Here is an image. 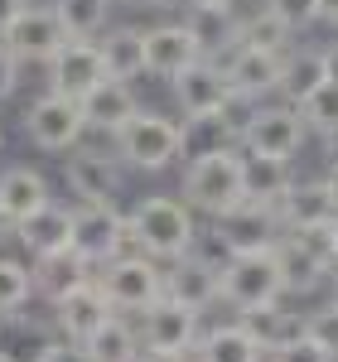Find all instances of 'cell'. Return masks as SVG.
Masks as SVG:
<instances>
[{"label":"cell","mask_w":338,"mask_h":362,"mask_svg":"<svg viewBox=\"0 0 338 362\" xmlns=\"http://www.w3.org/2000/svg\"><path fill=\"white\" fill-rule=\"evenodd\" d=\"M305 334H310L324 353H334V362H338V305L310 309V314H305Z\"/></svg>","instance_id":"35"},{"label":"cell","mask_w":338,"mask_h":362,"mask_svg":"<svg viewBox=\"0 0 338 362\" xmlns=\"http://www.w3.org/2000/svg\"><path fill=\"white\" fill-rule=\"evenodd\" d=\"M141 112V97H136V83H121V78H107V83H97L92 92L83 97V116L87 126H97V131H121L131 116Z\"/></svg>","instance_id":"23"},{"label":"cell","mask_w":338,"mask_h":362,"mask_svg":"<svg viewBox=\"0 0 338 362\" xmlns=\"http://www.w3.org/2000/svg\"><path fill=\"white\" fill-rule=\"evenodd\" d=\"M184 25L198 39V54L223 63L237 44H242V20L232 5H208V10H184Z\"/></svg>","instance_id":"19"},{"label":"cell","mask_w":338,"mask_h":362,"mask_svg":"<svg viewBox=\"0 0 338 362\" xmlns=\"http://www.w3.org/2000/svg\"><path fill=\"white\" fill-rule=\"evenodd\" d=\"M49 309H54V334L68 338V343H87V338H92L116 314L112 300L102 295V285H97V280L73 285V290H68L63 300H54Z\"/></svg>","instance_id":"14"},{"label":"cell","mask_w":338,"mask_h":362,"mask_svg":"<svg viewBox=\"0 0 338 362\" xmlns=\"http://www.w3.org/2000/svg\"><path fill=\"white\" fill-rule=\"evenodd\" d=\"M0 362H15V358H10V353H0Z\"/></svg>","instance_id":"51"},{"label":"cell","mask_w":338,"mask_h":362,"mask_svg":"<svg viewBox=\"0 0 338 362\" xmlns=\"http://www.w3.org/2000/svg\"><path fill=\"white\" fill-rule=\"evenodd\" d=\"M116 160L136 174H165L184 160V121L165 112H136L116 131Z\"/></svg>","instance_id":"2"},{"label":"cell","mask_w":338,"mask_h":362,"mask_svg":"<svg viewBox=\"0 0 338 362\" xmlns=\"http://www.w3.org/2000/svg\"><path fill=\"white\" fill-rule=\"evenodd\" d=\"M169 87H174V107L184 121H208V116H227L232 107H242L227 87L223 63H213V58H198L194 68L169 78Z\"/></svg>","instance_id":"8"},{"label":"cell","mask_w":338,"mask_h":362,"mask_svg":"<svg viewBox=\"0 0 338 362\" xmlns=\"http://www.w3.org/2000/svg\"><path fill=\"white\" fill-rule=\"evenodd\" d=\"M126 218H131L136 237H141V251H145V256H155V261H174V256H184L189 242H194V232H198L194 208H189L184 198H169V194L136 198Z\"/></svg>","instance_id":"4"},{"label":"cell","mask_w":338,"mask_h":362,"mask_svg":"<svg viewBox=\"0 0 338 362\" xmlns=\"http://www.w3.org/2000/svg\"><path fill=\"white\" fill-rule=\"evenodd\" d=\"M92 280L102 285V295L112 300L116 314H141L165 295V261L131 251V256H107L102 266H92Z\"/></svg>","instance_id":"5"},{"label":"cell","mask_w":338,"mask_h":362,"mask_svg":"<svg viewBox=\"0 0 338 362\" xmlns=\"http://www.w3.org/2000/svg\"><path fill=\"white\" fill-rule=\"evenodd\" d=\"M136 362H189V353H160V348H141Z\"/></svg>","instance_id":"40"},{"label":"cell","mask_w":338,"mask_h":362,"mask_svg":"<svg viewBox=\"0 0 338 362\" xmlns=\"http://www.w3.org/2000/svg\"><path fill=\"white\" fill-rule=\"evenodd\" d=\"M218 305L237 309H261V305H276L285 300V285H281V266H276V242L271 247H237L227 256V266L218 271Z\"/></svg>","instance_id":"3"},{"label":"cell","mask_w":338,"mask_h":362,"mask_svg":"<svg viewBox=\"0 0 338 362\" xmlns=\"http://www.w3.org/2000/svg\"><path fill=\"white\" fill-rule=\"evenodd\" d=\"M165 295L169 300H184V305H194V309H208L218 305L223 295H218V271L213 266H203L198 256H174V261H165Z\"/></svg>","instance_id":"20"},{"label":"cell","mask_w":338,"mask_h":362,"mask_svg":"<svg viewBox=\"0 0 338 362\" xmlns=\"http://www.w3.org/2000/svg\"><path fill=\"white\" fill-rule=\"evenodd\" d=\"M34 300H44V305H54V300H63L73 285H83V280H92V261H83L78 251H54V256H34Z\"/></svg>","instance_id":"24"},{"label":"cell","mask_w":338,"mask_h":362,"mask_svg":"<svg viewBox=\"0 0 338 362\" xmlns=\"http://www.w3.org/2000/svg\"><path fill=\"white\" fill-rule=\"evenodd\" d=\"M136 329H141V348H160V353H194L198 334H203V309L160 295L150 309L136 314Z\"/></svg>","instance_id":"9"},{"label":"cell","mask_w":338,"mask_h":362,"mask_svg":"<svg viewBox=\"0 0 338 362\" xmlns=\"http://www.w3.org/2000/svg\"><path fill=\"white\" fill-rule=\"evenodd\" d=\"M281 58H285V54L256 49V44H237V49L223 58V73H227V87H232V97H237L242 107H252V102H266V97H276Z\"/></svg>","instance_id":"13"},{"label":"cell","mask_w":338,"mask_h":362,"mask_svg":"<svg viewBox=\"0 0 338 362\" xmlns=\"http://www.w3.org/2000/svg\"><path fill=\"white\" fill-rule=\"evenodd\" d=\"M198 39L189 34L184 20H165V25H150L145 29V73L155 78H179L184 68L198 63Z\"/></svg>","instance_id":"16"},{"label":"cell","mask_w":338,"mask_h":362,"mask_svg":"<svg viewBox=\"0 0 338 362\" xmlns=\"http://www.w3.org/2000/svg\"><path fill=\"white\" fill-rule=\"evenodd\" d=\"M63 184L78 203H121L126 194V165L116 155H92V150H68L63 155Z\"/></svg>","instance_id":"11"},{"label":"cell","mask_w":338,"mask_h":362,"mask_svg":"<svg viewBox=\"0 0 338 362\" xmlns=\"http://www.w3.org/2000/svg\"><path fill=\"white\" fill-rule=\"evenodd\" d=\"M34 362H92V353H87L83 343H68V338H54V343H49V348H44V353H39Z\"/></svg>","instance_id":"38"},{"label":"cell","mask_w":338,"mask_h":362,"mask_svg":"<svg viewBox=\"0 0 338 362\" xmlns=\"http://www.w3.org/2000/svg\"><path fill=\"white\" fill-rule=\"evenodd\" d=\"M121 223H126L121 203H78L73 208V251L92 266H102L107 256H116Z\"/></svg>","instance_id":"15"},{"label":"cell","mask_w":338,"mask_h":362,"mask_svg":"<svg viewBox=\"0 0 338 362\" xmlns=\"http://www.w3.org/2000/svg\"><path fill=\"white\" fill-rule=\"evenodd\" d=\"M300 116H305L310 136L334 131V126H338V83H324L314 97H305V102H300Z\"/></svg>","instance_id":"33"},{"label":"cell","mask_w":338,"mask_h":362,"mask_svg":"<svg viewBox=\"0 0 338 362\" xmlns=\"http://www.w3.org/2000/svg\"><path fill=\"white\" fill-rule=\"evenodd\" d=\"M97 49L107 63V78L136 83L145 73V29L141 25H107L97 34Z\"/></svg>","instance_id":"25"},{"label":"cell","mask_w":338,"mask_h":362,"mask_svg":"<svg viewBox=\"0 0 338 362\" xmlns=\"http://www.w3.org/2000/svg\"><path fill=\"white\" fill-rule=\"evenodd\" d=\"M136 5H150V10H174V5H184V0H136Z\"/></svg>","instance_id":"43"},{"label":"cell","mask_w":338,"mask_h":362,"mask_svg":"<svg viewBox=\"0 0 338 362\" xmlns=\"http://www.w3.org/2000/svg\"><path fill=\"white\" fill-rule=\"evenodd\" d=\"M5 319H10V314H0V334H5Z\"/></svg>","instance_id":"50"},{"label":"cell","mask_w":338,"mask_h":362,"mask_svg":"<svg viewBox=\"0 0 338 362\" xmlns=\"http://www.w3.org/2000/svg\"><path fill=\"white\" fill-rule=\"evenodd\" d=\"M319 54H324V73H329V83H338V39H329Z\"/></svg>","instance_id":"39"},{"label":"cell","mask_w":338,"mask_h":362,"mask_svg":"<svg viewBox=\"0 0 338 362\" xmlns=\"http://www.w3.org/2000/svg\"><path fill=\"white\" fill-rule=\"evenodd\" d=\"M0 39H5V49L20 58V63H39V68H44V63L68 44V29L58 25L54 5H25Z\"/></svg>","instance_id":"12"},{"label":"cell","mask_w":338,"mask_h":362,"mask_svg":"<svg viewBox=\"0 0 338 362\" xmlns=\"http://www.w3.org/2000/svg\"><path fill=\"white\" fill-rule=\"evenodd\" d=\"M97 83H107V63H102L97 39H68V44L44 63V92H58V97L83 102Z\"/></svg>","instance_id":"10"},{"label":"cell","mask_w":338,"mask_h":362,"mask_svg":"<svg viewBox=\"0 0 338 362\" xmlns=\"http://www.w3.org/2000/svg\"><path fill=\"white\" fill-rule=\"evenodd\" d=\"M189 358L194 362H266V348L252 338V329L242 319H232V324H208Z\"/></svg>","instance_id":"21"},{"label":"cell","mask_w":338,"mask_h":362,"mask_svg":"<svg viewBox=\"0 0 338 362\" xmlns=\"http://www.w3.org/2000/svg\"><path fill=\"white\" fill-rule=\"evenodd\" d=\"M68 39H97L112 25V0H49Z\"/></svg>","instance_id":"31"},{"label":"cell","mask_w":338,"mask_h":362,"mask_svg":"<svg viewBox=\"0 0 338 362\" xmlns=\"http://www.w3.org/2000/svg\"><path fill=\"white\" fill-rule=\"evenodd\" d=\"M0 237H10V218L5 213H0Z\"/></svg>","instance_id":"47"},{"label":"cell","mask_w":338,"mask_h":362,"mask_svg":"<svg viewBox=\"0 0 338 362\" xmlns=\"http://www.w3.org/2000/svg\"><path fill=\"white\" fill-rule=\"evenodd\" d=\"M319 150H324V160H329V165H338V126L319 136Z\"/></svg>","instance_id":"42"},{"label":"cell","mask_w":338,"mask_h":362,"mask_svg":"<svg viewBox=\"0 0 338 362\" xmlns=\"http://www.w3.org/2000/svg\"><path fill=\"white\" fill-rule=\"evenodd\" d=\"M34 300V276H29L25 261L15 256H0V314H20V309Z\"/></svg>","instance_id":"32"},{"label":"cell","mask_w":338,"mask_h":362,"mask_svg":"<svg viewBox=\"0 0 338 362\" xmlns=\"http://www.w3.org/2000/svg\"><path fill=\"white\" fill-rule=\"evenodd\" d=\"M276 266H281V285H285V295H314L324 280L334 276L314 251H305L290 232H281L276 237Z\"/></svg>","instance_id":"27"},{"label":"cell","mask_w":338,"mask_h":362,"mask_svg":"<svg viewBox=\"0 0 338 362\" xmlns=\"http://www.w3.org/2000/svg\"><path fill=\"white\" fill-rule=\"evenodd\" d=\"M271 213H276L281 232H290V227H310V223H334L338 218V198L329 194L324 179H300V174H295L290 189L271 203Z\"/></svg>","instance_id":"17"},{"label":"cell","mask_w":338,"mask_h":362,"mask_svg":"<svg viewBox=\"0 0 338 362\" xmlns=\"http://www.w3.org/2000/svg\"><path fill=\"white\" fill-rule=\"evenodd\" d=\"M179 198L203 213V218H227L237 203H247V184H242V145H213L198 150L184 165L179 179Z\"/></svg>","instance_id":"1"},{"label":"cell","mask_w":338,"mask_h":362,"mask_svg":"<svg viewBox=\"0 0 338 362\" xmlns=\"http://www.w3.org/2000/svg\"><path fill=\"white\" fill-rule=\"evenodd\" d=\"M208 5H232V0H184V10H208Z\"/></svg>","instance_id":"44"},{"label":"cell","mask_w":338,"mask_h":362,"mask_svg":"<svg viewBox=\"0 0 338 362\" xmlns=\"http://www.w3.org/2000/svg\"><path fill=\"white\" fill-rule=\"evenodd\" d=\"M20 126H25V136L34 150H44V155H68L87 131V116H83V102H73V97H58V92H44V97H34L20 116Z\"/></svg>","instance_id":"7"},{"label":"cell","mask_w":338,"mask_h":362,"mask_svg":"<svg viewBox=\"0 0 338 362\" xmlns=\"http://www.w3.org/2000/svg\"><path fill=\"white\" fill-rule=\"evenodd\" d=\"M237 319L252 329V338L266 348V353L305 334V314H300V309H285L281 300H276V305H261V309H247V314H237Z\"/></svg>","instance_id":"29"},{"label":"cell","mask_w":338,"mask_h":362,"mask_svg":"<svg viewBox=\"0 0 338 362\" xmlns=\"http://www.w3.org/2000/svg\"><path fill=\"white\" fill-rule=\"evenodd\" d=\"M329 227H334V256H338V218H334V223H329Z\"/></svg>","instance_id":"49"},{"label":"cell","mask_w":338,"mask_h":362,"mask_svg":"<svg viewBox=\"0 0 338 362\" xmlns=\"http://www.w3.org/2000/svg\"><path fill=\"white\" fill-rule=\"evenodd\" d=\"M20 68H25V63L10 54V49H5V39H0V102H10V97L20 92Z\"/></svg>","instance_id":"37"},{"label":"cell","mask_w":338,"mask_h":362,"mask_svg":"<svg viewBox=\"0 0 338 362\" xmlns=\"http://www.w3.org/2000/svg\"><path fill=\"white\" fill-rule=\"evenodd\" d=\"M295 179V160H271V155H247L242 150V184L252 203H276Z\"/></svg>","instance_id":"28"},{"label":"cell","mask_w":338,"mask_h":362,"mask_svg":"<svg viewBox=\"0 0 338 362\" xmlns=\"http://www.w3.org/2000/svg\"><path fill=\"white\" fill-rule=\"evenodd\" d=\"M329 83V73H324V54L319 49H285L281 58V78H276V97L290 102V107H300L305 97H314L319 87Z\"/></svg>","instance_id":"26"},{"label":"cell","mask_w":338,"mask_h":362,"mask_svg":"<svg viewBox=\"0 0 338 362\" xmlns=\"http://www.w3.org/2000/svg\"><path fill=\"white\" fill-rule=\"evenodd\" d=\"M83 348L92 353V362H136L141 358V329L131 324V314H112Z\"/></svg>","instance_id":"30"},{"label":"cell","mask_w":338,"mask_h":362,"mask_svg":"<svg viewBox=\"0 0 338 362\" xmlns=\"http://www.w3.org/2000/svg\"><path fill=\"white\" fill-rule=\"evenodd\" d=\"M324 184H329V194L338 198V165H329V174H324Z\"/></svg>","instance_id":"45"},{"label":"cell","mask_w":338,"mask_h":362,"mask_svg":"<svg viewBox=\"0 0 338 362\" xmlns=\"http://www.w3.org/2000/svg\"><path fill=\"white\" fill-rule=\"evenodd\" d=\"M334 29H338V20H334Z\"/></svg>","instance_id":"53"},{"label":"cell","mask_w":338,"mask_h":362,"mask_svg":"<svg viewBox=\"0 0 338 362\" xmlns=\"http://www.w3.org/2000/svg\"><path fill=\"white\" fill-rule=\"evenodd\" d=\"M10 232L20 237V247H25L29 256H54V251H68V247H73V208H68V203H58V198H49L39 213H29L25 223H15Z\"/></svg>","instance_id":"18"},{"label":"cell","mask_w":338,"mask_h":362,"mask_svg":"<svg viewBox=\"0 0 338 362\" xmlns=\"http://www.w3.org/2000/svg\"><path fill=\"white\" fill-rule=\"evenodd\" d=\"M0 145H5V131H0Z\"/></svg>","instance_id":"52"},{"label":"cell","mask_w":338,"mask_h":362,"mask_svg":"<svg viewBox=\"0 0 338 362\" xmlns=\"http://www.w3.org/2000/svg\"><path fill=\"white\" fill-rule=\"evenodd\" d=\"M266 362H334V353H324L310 334H300V338H290V343H281V348H271Z\"/></svg>","instance_id":"36"},{"label":"cell","mask_w":338,"mask_h":362,"mask_svg":"<svg viewBox=\"0 0 338 362\" xmlns=\"http://www.w3.org/2000/svg\"><path fill=\"white\" fill-rule=\"evenodd\" d=\"M25 5H29V0H0V34L10 29V20H15V15H20Z\"/></svg>","instance_id":"41"},{"label":"cell","mask_w":338,"mask_h":362,"mask_svg":"<svg viewBox=\"0 0 338 362\" xmlns=\"http://www.w3.org/2000/svg\"><path fill=\"white\" fill-rule=\"evenodd\" d=\"M324 20H338V0H324Z\"/></svg>","instance_id":"46"},{"label":"cell","mask_w":338,"mask_h":362,"mask_svg":"<svg viewBox=\"0 0 338 362\" xmlns=\"http://www.w3.org/2000/svg\"><path fill=\"white\" fill-rule=\"evenodd\" d=\"M329 280H334V305H338V266H334V276H329Z\"/></svg>","instance_id":"48"},{"label":"cell","mask_w":338,"mask_h":362,"mask_svg":"<svg viewBox=\"0 0 338 362\" xmlns=\"http://www.w3.org/2000/svg\"><path fill=\"white\" fill-rule=\"evenodd\" d=\"M49 198H54V189H49V179H44L34 165H10V169H0V213L10 218V227L25 223L29 213H39Z\"/></svg>","instance_id":"22"},{"label":"cell","mask_w":338,"mask_h":362,"mask_svg":"<svg viewBox=\"0 0 338 362\" xmlns=\"http://www.w3.org/2000/svg\"><path fill=\"white\" fill-rule=\"evenodd\" d=\"M266 5H271L295 34H305V29H314L324 20V0H266Z\"/></svg>","instance_id":"34"},{"label":"cell","mask_w":338,"mask_h":362,"mask_svg":"<svg viewBox=\"0 0 338 362\" xmlns=\"http://www.w3.org/2000/svg\"><path fill=\"white\" fill-rule=\"evenodd\" d=\"M305 140H310V126H305L300 107H290L281 97L252 102L242 116V131H237V145L247 155H271V160H295L305 150Z\"/></svg>","instance_id":"6"}]
</instances>
